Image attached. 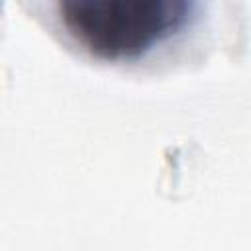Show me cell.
Here are the masks:
<instances>
[{
	"label": "cell",
	"instance_id": "6da1fadb",
	"mask_svg": "<svg viewBox=\"0 0 251 251\" xmlns=\"http://www.w3.org/2000/svg\"><path fill=\"white\" fill-rule=\"evenodd\" d=\"M186 0H59L55 18L86 51L106 61L137 59L190 22Z\"/></svg>",
	"mask_w": 251,
	"mask_h": 251
}]
</instances>
